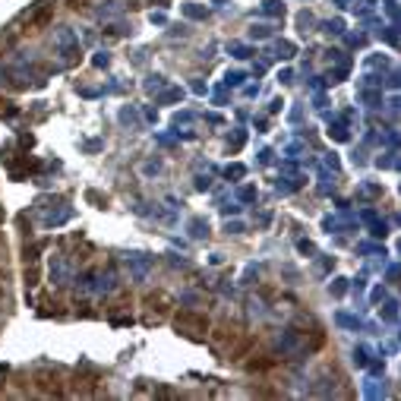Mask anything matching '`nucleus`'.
<instances>
[{"instance_id": "4", "label": "nucleus", "mask_w": 401, "mask_h": 401, "mask_svg": "<svg viewBox=\"0 0 401 401\" xmlns=\"http://www.w3.org/2000/svg\"><path fill=\"white\" fill-rule=\"evenodd\" d=\"M51 16H54V7H45V10H41V13H39V16H35V20H32V26H35V29H41V26H45L48 20H51Z\"/></svg>"}, {"instance_id": "2", "label": "nucleus", "mask_w": 401, "mask_h": 401, "mask_svg": "<svg viewBox=\"0 0 401 401\" xmlns=\"http://www.w3.org/2000/svg\"><path fill=\"white\" fill-rule=\"evenodd\" d=\"M237 338H240V332H237V325H228V322H222L215 332H212V344H215L218 351L224 348V341H231V344H234Z\"/></svg>"}, {"instance_id": "3", "label": "nucleus", "mask_w": 401, "mask_h": 401, "mask_svg": "<svg viewBox=\"0 0 401 401\" xmlns=\"http://www.w3.org/2000/svg\"><path fill=\"white\" fill-rule=\"evenodd\" d=\"M272 367H275V360H272V357H266V354H259V357L253 354V360L247 363L250 373H266V369H272Z\"/></svg>"}, {"instance_id": "1", "label": "nucleus", "mask_w": 401, "mask_h": 401, "mask_svg": "<svg viewBox=\"0 0 401 401\" xmlns=\"http://www.w3.org/2000/svg\"><path fill=\"white\" fill-rule=\"evenodd\" d=\"M177 329L180 332H186V335H196V332H205L209 329V322H205L203 316H193V313H177Z\"/></svg>"}]
</instances>
